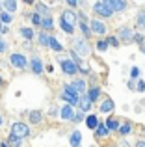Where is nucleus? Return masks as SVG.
Returning a JSON list of instances; mask_svg holds the SVG:
<instances>
[{"label": "nucleus", "instance_id": "obj_9", "mask_svg": "<svg viewBox=\"0 0 145 147\" xmlns=\"http://www.w3.org/2000/svg\"><path fill=\"white\" fill-rule=\"evenodd\" d=\"M89 26H91V32H93V34H99V36H102V34L106 32V26L102 24L101 21H97V19H95V21H91Z\"/></svg>", "mask_w": 145, "mask_h": 147}, {"label": "nucleus", "instance_id": "obj_19", "mask_svg": "<svg viewBox=\"0 0 145 147\" xmlns=\"http://www.w3.org/2000/svg\"><path fill=\"white\" fill-rule=\"evenodd\" d=\"M86 125L89 127V129H97V127H99V119H97V115H87Z\"/></svg>", "mask_w": 145, "mask_h": 147}, {"label": "nucleus", "instance_id": "obj_4", "mask_svg": "<svg viewBox=\"0 0 145 147\" xmlns=\"http://www.w3.org/2000/svg\"><path fill=\"white\" fill-rule=\"evenodd\" d=\"M102 2H104V6L108 7L112 13L127 9V0H102Z\"/></svg>", "mask_w": 145, "mask_h": 147}, {"label": "nucleus", "instance_id": "obj_47", "mask_svg": "<svg viewBox=\"0 0 145 147\" xmlns=\"http://www.w3.org/2000/svg\"><path fill=\"white\" fill-rule=\"evenodd\" d=\"M0 86H2V78H0Z\"/></svg>", "mask_w": 145, "mask_h": 147}, {"label": "nucleus", "instance_id": "obj_17", "mask_svg": "<svg viewBox=\"0 0 145 147\" xmlns=\"http://www.w3.org/2000/svg\"><path fill=\"white\" fill-rule=\"evenodd\" d=\"M80 142H82V134H80L78 130H75V132L71 134V145L72 147H80Z\"/></svg>", "mask_w": 145, "mask_h": 147}, {"label": "nucleus", "instance_id": "obj_10", "mask_svg": "<svg viewBox=\"0 0 145 147\" xmlns=\"http://www.w3.org/2000/svg\"><path fill=\"white\" fill-rule=\"evenodd\" d=\"M60 114H62V119H65V121H69V119L75 117V112H72V106H71V104H65V106L62 108V112H60Z\"/></svg>", "mask_w": 145, "mask_h": 147}, {"label": "nucleus", "instance_id": "obj_38", "mask_svg": "<svg viewBox=\"0 0 145 147\" xmlns=\"http://www.w3.org/2000/svg\"><path fill=\"white\" fill-rule=\"evenodd\" d=\"M136 90H138V91H145V82H143V80L138 82V88H136Z\"/></svg>", "mask_w": 145, "mask_h": 147}, {"label": "nucleus", "instance_id": "obj_2", "mask_svg": "<svg viewBox=\"0 0 145 147\" xmlns=\"http://www.w3.org/2000/svg\"><path fill=\"white\" fill-rule=\"evenodd\" d=\"M62 99H63V100H67V102H69L71 106H76V104H78V100H80L78 93H76V91L71 88V84H69V86H65V88H63Z\"/></svg>", "mask_w": 145, "mask_h": 147}, {"label": "nucleus", "instance_id": "obj_33", "mask_svg": "<svg viewBox=\"0 0 145 147\" xmlns=\"http://www.w3.org/2000/svg\"><path fill=\"white\" fill-rule=\"evenodd\" d=\"M119 132H121V134H123V136H127V134H128V132H130V125H128V123H127V125H123V127H119Z\"/></svg>", "mask_w": 145, "mask_h": 147}, {"label": "nucleus", "instance_id": "obj_27", "mask_svg": "<svg viewBox=\"0 0 145 147\" xmlns=\"http://www.w3.org/2000/svg\"><path fill=\"white\" fill-rule=\"evenodd\" d=\"M106 127H108V130H117V129H119V123H117L115 119L110 117V119H108V123H106Z\"/></svg>", "mask_w": 145, "mask_h": 147}, {"label": "nucleus", "instance_id": "obj_36", "mask_svg": "<svg viewBox=\"0 0 145 147\" xmlns=\"http://www.w3.org/2000/svg\"><path fill=\"white\" fill-rule=\"evenodd\" d=\"M106 43L112 45V47H117V39H115V37H108V39H106Z\"/></svg>", "mask_w": 145, "mask_h": 147}, {"label": "nucleus", "instance_id": "obj_31", "mask_svg": "<svg viewBox=\"0 0 145 147\" xmlns=\"http://www.w3.org/2000/svg\"><path fill=\"white\" fill-rule=\"evenodd\" d=\"M48 39H50V37H48L47 34H41L39 36V43L43 45V47H48Z\"/></svg>", "mask_w": 145, "mask_h": 147}, {"label": "nucleus", "instance_id": "obj_28", "mask_svg": "<svg viewBox=\"0 0 145 147\" xmlns=\"http://www.w3.org/2000/svg\"><path fill=\"white\" fill-rule=\"evenodd\" d=\"M138 28H145V11L138 13Z\"/></svg>", "mask_w": 145, "mask_h": 147}, {"label": "nucleus", "instance_id": "obj_1", "mask_svg": "<svg viewBox=\"0 0 145 147\" xmlns=\"http://www.w3.org/2000/svg\"><path fill=\"white\" fill-rule=\"evenodd\" d=\"M75 24H76V13L72 9H65L62 13V19H60V26L65 34H72L75 32Z\"/></svg>", "mask_w": 145, "mask_h": 147}, {"label": "nucleus", "instance_id": "obj_37", "mask_svg": "<svg viewBox=\"0 0 145 147\" xmlns=\"http://www.w3.org/2000/svg\"><path fill=\"white\" fill-rule=\"evenodd\" d=\"M82 119H84V112H78V114H75L72 121H82Z\"/></svg>", "mask_w": 145, "mask_h": 147}, {"label": "nucleus", "instance_id": "obj_39", "mask_svg": "<svg viewBox=\"0 0 145 147\" xmlns=\"http://www.w3.org/2000/svg\"><path fill=\"white\" fill-rule=\"evenodd\" d=\"M134 39L138 41V43H142V41H143V36H142V34H136V36H134Z\"/></svg>", "mask_w": 145, "mask_h": 147}, {"label": "nucleus", "instance_id": "obj_8", "mask_svg": "<svg viewBox=\"0 0 145 147\" xmlns=\"http://www.w3.org/2000/svg\"><path fill=\"white\" fill-rule=\"evenodd\" d=\"M75 50L78 54H87L89 52V47H87L86 39H75Z\"/></svg>", "mask_w": 145, "mask_h": 147}, {"label": "nucleus", "instance_id": "obj_42", "mask_svg": "<svg viewBox=\"0 0 145 147\" xmlns=\"http://www.w3.org/2000/svg\"><path fill=\"white\" fill-rule=\"evenodd\" d=\"M136 147H145V142H138V144H136Z\"/></svg>", "mask_w": 145, "mask_h": 147}, {"label": "nucleus", "instance_id": "obj_45", "mask_svg": "<svg viewBox=\"0 0 145 147\" xmlns=\"http://www.w3.org/2000/svg\"><path fill=\"white\" fill-rule=\"evenodd\" d=\"M24 2H26V4H32V2H34V0H24Z\"/></svg>", "mask_w": 145, "mask_h": 147}, {"label": "nucleus", "instance_id": "obj_22", "mask_svg": "<svg viewBox=\"0 0 145 147\" xmlns=\"http://www.w3.org/2000/svg\"><path fill=\"white\" fill-rule=\"evenodd\" d=\"M37 15H45V17H48V7L45 6V4H37Z\"/></svg>", "mask_w": 145, "mask_h": 147}, {"label": "nucleus", "instance_id": "obj_15", "mask_svg": "<svg viewBox=\"0 0 145 147\" xmlns=\"http://www.w3.org/2000/svg\"><path fill=\"white\" fill-rule=\"evenodd\" d=\"M71 88L76 91V93H84V90H86V82H84V80H75V82L71 84Z\"/></svg>", "mask_w": 145, "mask_h": 147}, {"label": "nucleus", "instance_id": "obj_41", "mask_svg": "<svg viewBox=\"0 0 145 147\" xmlns=\"http://www.w3.org/2000/svg\"><path fill=\"white\" fill-rule=\"evenodd\" d=\"M4 50H6V43L0 39V52H4Z\"/></svg>", "mask_w": 145, "mask_h": 147}, {"label": "nucleus", "instance_id": "obj_34", "mask_svg": "<svg viewBox=\"0 0 145 147\" xmlns=\"http://www.w3.org/2000/svg\"><path fill=\"white\" fill-rule=\"evenodd\" d=\"M41 19H43V17H41V15H37V13L32 15V22H34V24H41Z\"/></svg>", "mask_w": 145, "mask_h": 147}, {"label": "nucleus", "instance_id": "obj_13", "mask_svg": "<svg viewBox=\"0 0 145 147\" xmlns=\"http://www.w3.org/2000/svg\"><path fill=\"white\" fill-rule=\"evenodd\" d=\"M113 110V100L112 99H104L101 102V112L102 114H108V112H112Z\"/></svg>", "mask_w": 145, "mask_h": 147}, {"label": "nucleus", "instance_id": "obj_5", "mask_svg": "<svg viewBox=\"0 0 145 147\" xmlns=\"http://www.w3.org/2000/svg\"><path fill=\"white\" fill-rule=\"evenodd\" d=\"M9 61H11V65H13V67H17V69H24L26 65H28L26 56H24V54H19V52L11 54V56H9Z\"/></svg>", "mask_w": 145, "mask_h": 147}, {"label": "nucleus", "instance_id": "obj_25", "mask_svg": "<svg viewBox=\"0 0 145 147\" xmlns=\"http://www.w3.org/2000/svg\"><path fill=\"white\" fill-rule=\"evenodd\" d=\"M21 34H22V36H24L28 41L34 37V30H32V28H26V26H24V28H21Z\"/></svg>", "mask_w": 145, "mask_h": 147}, {"label": "nucleus", "instance_id": "obj_24", "mask_svg": "<svg viewBox=\"0 0 145 147\" xmlns=\"http://www.w3.org/2000/svg\"><path fill=\"white\" fill-rule=\"evenodd\" d=\"M80 30H82V34H84L86 37H89V34H91V28H87V24H86V21H84V19L80 21Z\"/></svg>", "mask_w": 145, "mask_h": 147}, {"label": "nucleus", "instance_id": "obj_40", "mask_svg": "<svg viewBox=\"0 0 145 147\" xmlns=\"http://www.w3.org/2000/svg\"><path fill=\"white\" fill-rule=\"evenodd\" d=\"M65 2L69 4V6H72V7H75V6H76V2H78V0H65Z\"/></svg>", "mask_w": 145, "mask_h": 147}, {"label": "nucleus", "instance_id": "obj_11", "mask_svg": "<svg viewBox=\"0 0 145 147\" xmlns=\"http://www.w3.org/2000/svg\"><path fill=\"white\" fill-rule=\"evenodd\" d=\"M78 106H80V112H87L91 108V99L87 97V95H82L78 100Z\"/></svg>", "mask_w": 145, "mask_h": 147}, {"label": "nucleus", "instance_id": "obj_18", "mask_svg": "<svg viewBox=\"0 0 145 147\" xmlns=\"http://www.w3.org/2000/svg\"><path fill=\"white\" fill-rule=\"evenodd\" d=\"M4 7L7 9V13H13L17 9V0H4Z\"/></svg>", "mask_w": 145, "mask_h": 147}, {"label": "nucleus", "instance_id": "obj_32", "mask_svg": "<svg viewBox=\"0 0 145 147\" xmlns=\"http://www.w3.org/2000/svg\"><path fill=\"white\" fill-rule=\"evenodd\" d=\"M7 142H9L11 145H19V144H21V138H17V136H13V134H9Z\"/></svg>", "mask_w": 145, "mask_h": 147}, {"label": "nucleus", "instance_id": "obj_44", "mask_svg": "<svg viewBox=\"0 0 145 147\" xmlns=\"http://www.w3.org/2000/svg\"><path fill=\"white\" fill-rule=\"evenodd\" d=\"M0 147H9V145H7V144H0Z\"/></svg>", "mask_w": 145, "mask_h": 147}, {"label": "nucleus", "instance_id": "obj_14", "mask_svg": "<svg viewBox=\"0 0 145 147\" xmlns=\"http://www.w3.org/2000/svg\"><path fill=\"white\" fill-rule=\"evenodd\" d=\"M28 117H30V123L37 125V123H41V117H43V114H41L39 110H32V112L28 114Z\"/></svg>", "mask_w": 145, "mask_h": 147}, {"label": "nucleus", "instance_id": "obj_29", "mask_svg": "<svg viewBox=\"0 0 145 147\" xmlns=\"http://www.w3.org/2000/svg\"><path fill=\"white\" fill-rule=\"evenodd\" d=\"M106 49H108V43H106V39H101V41H97V50L104 52Z\"/></svg>", "mask_w": 145, "mask_h": 147}, {"label": "nucleus", "instance_id": "obj_26", "mask_svg": "<svg viewBox=\"0 0 145 147\" xmlns=\"http://www.w3.org/2000/svg\"><path fill=\"white\" fill-rule=\"evenodd\" d=\"M119 34H121V37H123V39H134V34H132L128 28H123Z\"/></svg>", "mask_w": 145, "mask_h": 147}, {"label": "nucleus", "instance_id": "obj_23", "mask_svg": "<svg viewBox=\"0 0 145 147\" xmlns=\"http://www.w3.org/2000/svg\"><path fill=\"white\" fill-rule=\"evenodd\" d=\"M41 26H43L45 30H50L52 28V19L50 17H43L41 19Z\"/></svg>", "mask_w": 145, "mask_h": 147}, {"label": "nucleus", "instance_id": "obj_16", "mask_svg": "<svg viewBox=\"0 0 145 147\" xmlns=\"http://www.w3.org/2000/svg\"><path fill=\"white\" fill-rule=\"evenodd\" d=\"M48 47H50L52 50H56V52H62V50H63L62 43H60L56 37H50V39H48Z\"/></svg>", "mask_w": 145, "mask_h": 147}, {"label": "nucleus", "instance_id": "obj_12", "mask_svg": "<svg viewBox=\"0 0 145 147\" xmlns=\"http://www.w3.org/2000/svg\"><path fill=\"white\" fill-rule=\"evenodd\" d=\"M30 65H32V71L36 73V75H41V73H43V63H41L39 58H32Z\"/></svg>", "mask_w": 145, "mask_h": 147}, {"label": "nucleus", "instance_id": "obj_35", "mask_svg": "<svg viewBox=\"0 0 145 147\" xmlns=\"http://www.w3.org/2000/svg\"><path fill=\"white\" fill-rule=\"evenodd\" d=\"M140 76V69L138 67H132V71H130V78H138Z\"/></svg>", "mask_w": 145, "mask_h": 147}, {"label": "nucleus", "instance_id": "obj_43", "mask_svg": "<svg viewBox=\"0 0 145 147\" xmlns=\"http://www.w3.org/2000/svg\"><path fill=\"white\" fill-rule=\"evenodd\" d=\"M4 32H7V28H4V26L0 24V34H4Z\"/></svg>", "mask_w": 145, "mask_h": 147}, {"label": "nucleus", "instance_id": "obj_7", "mask_svg": "<svg viewBox=\"0 0 145 147\" xmlns=\"http://www.w3.org/2000/svg\"><path fill=\"white\" fill-rule=\"evenodd\" d=\"M93 11H95L97 15H101V17H112V15H113L112 11H110L108 7L104 6V2H97V4L93 6Z\"/></svg>", "mask_w": 145, "mask_h": 147}, {"label": "nucleus", "instance_id": "obj_21", "mask_svg": "<svg viewBox=\"0 0 145 147\" xmlns=\"http://www.w3.org/2000/svg\"><path fill=\"white\" fill-rule=\"evenodd\" d=\"M95 130H97V136H108V134H110L108 127H106V125H102V123H99V127H97Z\"/></svg>", "mask_w": 145, "mask_h": 147}, {"label": "nucleus", "instance_id": "obj_46", "mask_svg": "<svg viewBox=\"0 0 145 147\" xmlns=\"http://www.w3.org/2000/svg\"><path fill=\"white\" fill-rule=\"evenodd\" d=\"M2 123H4V119H2V115H0V125H2Z\"/></svg>", "mask_w": 145, "mask_h": 147}, {"label": "nucleus", "instance_id": "obj_6", "mask_svg": "<svg viewBox=\"0 0 145 147\" xmlns=\"http://www.w3.org/2000/svg\"><path fill=\"white\" fill-rule=\"evenodd\" d=\"M62 69H63V73L69 75V76H72V75L78 73V65H76L72 60H62Z\"/></svg>", "mask_w": 145, "mask_h": 147}, {"label": "nucleus", "instance_id": "obj_3", "mask_svg": "<svg viewBox=\"0 0 145 147\" xmlns=\"http://www.w3.org/2000/svg\"><path fill=\"white\" fill-rule=\"evenodd\" d=\"M11 134L22 140V138H26L30 134V129H28V125H26V123L17 121V123H13V125H11Z\"/></svg>", "mask_w": 145, "mask_h": 147}, {"label": "nucleus", "instance_id": "obj_30", "mask_svg": "<svg viewBox=\"0 0 145 147\" xmlns=\"http://www.w3.org/2000/svg\"><path fill=\"white\" fill-rule=\"evenodd\" d=\"M11 19H13V17H11V15L7 13V11L0 13V21H2V22H6V24H7V22H11Z\"/></svg>", "mask_w": 145, "mask_h": 147}, {"label": "nucleus", "instance_id": "obj_20", "mask_svg": "<svg viewBox=\"0 0 145 147\" xmlns=\"http://www.w3.org/2000/svg\"><path fill=\"white\" fill-rule=\"evenodd\" d=\"M99 95H101V88H99V86H93V88L89 90V93H87V97H89L91 102H93V100H97Z\"/></svg>", "mask_w": 145, "mask_h": 147}]
</instances>
